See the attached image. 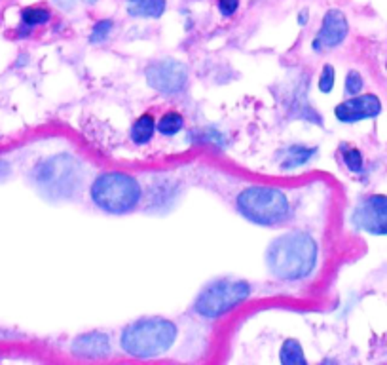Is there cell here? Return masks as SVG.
<instances>
[{
  "mask_svg": "<svg viewBox=\"0 0 387 365\" xmlns=\"http://www.w3.org/2000/svg\"><path fill=\"white\" fill-rule=\"evenodd\" d=\"M268 267L281 280L306 278L317 263V243L307 232H287L268 248Z\"/></svg>",
  "mask_w": 387,
  "mask_h": 365,
  "instance_id": "1",
  "label": "cell"
},
{
  "mask_svg": "<svg viewBox=\"0 0 387 365\" xmlns=\"http://www.w3.org/2000/svg\"><path fill=\"white\" fill-rule=\"evenodd\" d=\"M179 329L165 318H145L129 324L121 333V348L133 358H156L173 347Z\"/></svg>",
  "mask_w": 387,
  "mask_h": 365,
  "instance_id": "2",
  "label": "cell"
},
{
  "mask_svg": "<svg viewBox=\"0 0 387 365\" xmlns=\"http://www.w3.org/2000/svg\"><path fill=\"white\" fill-rule=\"evenodd\" d=\"M92 200L107 213H127L141 202L139 181L120 171L99 175L92 185Z\"/></svg>",
  "mask_w": 387,
  "mask_h": 365,
  "instance_id": "3",
  "label": "cell"
},
{
  "mask_svg": "<svg viewBox=\"0 0 387 365\" xmlns=\"http://www.w3.org/2000/svg\"><path fill=\"white\" fill-rule=\"evenodd\" d=\"M239 213L254 225H278L289 217L290 206L283 192L272 186H249L237 196Z\"/></svg>",
  "mask_w": 387,
  "mask_h": 365,
  "instance_id": "4",
  "label": "cell"
},
{
  "mask_svg": "<svg viewBox=\"0 0 387 365\" xmlns=\"http://www.w3.org/2000/svg\"><path fill=\"white\" fill-rule=\"evenodd\" d=\"M251 295V285L243 280L222 278L209 284L194 302L196 312L203 318H219L239 307Z\"/></svg>",
  "mask_w": 387,
  "mask_h": 365,
  "instance_id": "5",
  "label": "cell"
},
{
  "mask_svg": "<svg viewBox=\"0 0 387 365\" xmlns=\"http://www.w3.org/2000/svg\"><path fill=\"white\" fill-rule=\"evenodd\" d=\"M36 183L52 196H69L80 185V166L69 154L44 160L35 171Z\"/></svg>",
  "mask_w": 387,
  "mask_h": 365,
  "instance_id": "6",
  "label": "cell"
},
{
  "mask_svg": "<svg viewBox=\"0 0 387 365\" xmlns=\"http://www.w3.org/2000/svg\"><path fill=\"white\" fill-rule=\"evenodd\" d=\"M351 223L357 231L369 232L374 236L387 234V196L370 194L361 198L351 213Z\"/></svg>",
  "mask_w": 387,
  "mask_h": 365,
  "instance_id": "7",
  "label": "cell"
},
{
  "mask_svg": "<svg viewBox=\"0 0 387 365\" xmlns=\"http://www.w3.org/2000/svg\"><path fill=\"white\" fill-rule=\"evenodd\" d=\"M146 80L148 86L160 93H180L188 84V70L185 65L173 59L154 61L146 67Z\"/></svg>",
  "mask_w": 387,
  "mask_h": 365,
  "instance_id": "8",
  "label": "cell"
},
{
  "mask_svg": "<svg viewBox=\"0 0 387 365\" xmlns=\"http://www.w3.org/2000/svg\"><path fill=\"white\" fill-rule=\"evenodd\" d=\"M381 112V101L374 93H363L353 95L334 109L336 118L344 124H355V122L376 118Z\"/></svg>",
  "mask_w": 387,
  "mask_h": 365,
  "instance_id": "9",
  "label": "cell"
},
{
  "mask_svg": "<svg viewBox=\"0 0 387 365\" xmlns=\"http://www.w3.org/2000/svg\"><path fill=\"white\" fill-rule=\"evenodd\" d=\"M347 31H349V25H347L346 16L340 10H329V12L325 14L321 31L313 38V50L321 52V50L340 46L342 42L346 41Z\"/></svg>",
  "mask_w": 387,
  "mask_h": 365,
  "instance_id": "10",
  "label": "cell"
},
{
  "mask_svg": "<svg viewBox=\"0 0 387 365\" xmlns=\"http://www.w3.org/2000/svg\"><path fill=\"white\" fill-rule=\"evenodd\" d=\"M70 352L78 358H107L110 354V341L104 333H86L76 337L70 344Z\"/></svg>",
  "mask_w": 387,
  "mask_h": 365,
  "instance_id": "11",
  "label": "cell"
},
{
  "mask_svg": "<svg viewBox=\"0 0 387 365\" xmlns=\"http://www.w3.org/2000/svg\"><path fill=\"white\" fill-rule=\"evenodd\" d=\"M165 10V0H127V14L131 18H160Z\"/></svg>",
  "mask_w": 387,
  "mask_h": 365,
  "instance_id": "12",
  "label": "cell"
},
{
  "mask_svg": "<svg viewBox=\"0 0 387 365\" xmlns=\"http://www.w3.org/2000/svg\"><path fill=\"white\" fill-rule=\"evenodd\" d=\"M156 132V120L152 115H143L135 120L133 128H131V141L137 145H146L151 143L152 135Z\"/></svg>",
  "mask_w": 387,
  "mask_h": 365,
  "instance_id": "13",
  "label": "cell"
},
{
  "mask_svg": "<svg viewBox=\"0 0 387 365\" xmlns=\"http://www.w3.org/2000/svg\"><path fill=\"white\" fill-rule=\"evenodd\" d=\"M279 359L285 365H306V356H304L302 344L296 339H287L283 342L281 352H279Z\"/></svg>",
  "mask_w": 387,
  "mask_h": 365,
  "instance_id": "14",
  "label": "cell"
},
{
  "mask_svg": "<svg viewBox=\"0 0 387 365\" xmlns=\"http://www.w3.org/2000/svg\"><path fill=\"white\" fill-rule=\"evenodd\" d=\"M315 149H306V147H290L289 151H287V157H285L283 160V169H295V168H300V166H304V164L310 160V158L315 157Z\"/></svg>",
  "mask_w": 387,
  "mask_h": 365,
  "instance_id": "15",
  "label": "cell"
},
{
  "mask_svg": "<svg viewBox=\"0 0 387 365\" xmlns=\"http://www.w3.org/2000/svg\"><path fill=\"white\" fill-rule=\"evenodd\" d=\"M185 128V118L179 112H165L158 122V132L165 137L179 134L180 129Z\"/></svg>",
  "mask_w": 387,
  "mask_h": 365,
  "instance_id": "16",
  "label": "cell"
},
{
  "mask_svg": "<svg viewBox=\"0 0 387 365\" xmlns=\"http://www.w3.org/2000/svg\"><path fill=\"white\" fill-rule=\"evenodd\" d=\"M50 18H52V14L48 12L46 8H25L23 12H21L23 23H27L29 27L46 23V21H50Z\"/></svg>",
  "mask_w": 387,
  "mask_h": 365,
  "instance_id": "17",
  "label": "cell"
},
{
  "mask_svg": "<svg viewBox=\"0 0 387 365\" xmlns=\"http://www.w3.org/2000/svg\"><path fill=\"white\" fill-rule=\"evenodd\" d=\"M114 23H112V19H103V21H99L95 23V27L92 29V35H89V41L95 44V42H103L109 38L110 31H112Z\"/></svg>",
  "mask_w": 387,
  "mask_h": 365,
  "instance_id": "18",
  "label": "cell"
},
{
  "mask_svg": "<svg viewBox=\"0 0 387 365\" xmlns=\"http://www.w3.org/2000/svg\"><path fill=\"white\" fill-rule=\"evenodd\" d=\"M344 157V162L351 171H363V157H361V151L357 149H346L342 152Z\"/></svg>",
  "mask_w": 387,
  "mask_h": 365,
  "instance_id": "19",
  "label": "cell"
},
{
  "mask_svg": "<svg viewBox=\"0 0 387 365\" xmlns=\"http://www.w3.org/2000/svg\"><path fill=\"white\" fill-rule=\"evenodd\" d=\"M363 86L364 80L363 76H361V73H357V70H349L346 76V93H349V95H359L361 90H363Z\"/></svg>",
  "mask_w": 387,
  "mask_h": 365,
  "instance_id": "20",
  "label": "cell"
},
{
  "mask_svg": "<svg viewBox=\"0 0 387 365\" xmlns=\"http://www.w3.org/2000/svg\"><path fill=\"white\" fill-rule=\"evenodd\" d=\"M332 88H334V67L332 65H325L321 78H319V90L323 93H329L332 92Z\"/></svg>",
  "mask_w": 387,
  "mask_h": 365,
  "instance_id": "21",
  "label": "cell"
},
{
  "mask_svg": "<svg viewBox=\"0 0 387 365\" xmlns=\"http://www.w3.org/2000/svg\"><path fill=\"white\" fill-rule=\"evenodd\" d=\"M239 8V0H219V10L224 18H230Z\"/></svg>",
  "mask_w": 387,
  "mask_h": 365,
  "instance_id": "22",
  "label": "cell"
}]
</instances>
